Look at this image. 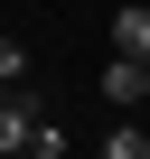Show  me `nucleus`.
I'll return each instance as SVG.
<instances>
[{
	"label": "nucleus",
	"instance_id": "obj_2",
	"mask_svg": "<svg viewBox=\"0 0 150 159\" xmlns=\"http://www.w3.org/2000/svg\"><path fill=\"white\" fill-rule=\"evenodd\" d=\"M38 122H47V112H38V103H19V94H10V84H0V159H19V150H28V140H38Z\"/></svg>",
	"mask_w": 150,
	"mask_h": 159
},
{
	"label": "nucleus",
	"instance_id": "obj_3",
	"mask_svg": "<svg viewBox=\"0 0 150 159\" xmlns=\"http://www.w3.org/2000/svg\"><path fill=\"white\" fill-rule=\"evenodd\" d=\"M113 47L122 56H150V0H122L113 10Z\"/></svg>",
	"mask_w": 150,
	"mask_h": 159
},
{
	"label": "nucleus",
	"instance_id": "obj_1",
	"mask_svg": "<svg viewBox=\"0 0 150 159\" xmlns=\"http://www.w3.org/2000/svg\"><path fill=\"white\" fill-rule=\"evenodd\" d=\"M103 103H122V112L150 103V56H122V47H113V66H103Z\"/></svg>",
	"mask_w": 150,
	"mask_h": 159
},
{
	"label": "nucleus",
	"instance_id": "obj_4",
	"mask_svg": "<svg viewBox=\"0 0 150 159\" xmlns=\"http://www.w3.org/2000/svg\"><path fill=\"white\" fill-rule=\"evenodd\" d=\"M19 75H28V47H19V38H0V84H19Z\"/></svg>",
	"mask_w": 150,
	"mask_h": 159
}]
</instances>
